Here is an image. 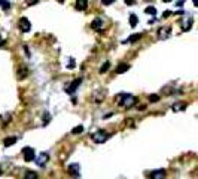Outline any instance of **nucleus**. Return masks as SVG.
I'll use <instances>...</instances> for the list:
<instances>
[{"label": "nucleus", "instance_id": "f257e3e1", "mask_svg": "<svg viewBox=\"0 0 198 179\" xmlns=\"http://www.w3.org/2000/svg\"><path fill=\"white\" fill-rule=\"evenodd\" d=\"M116 103L122 108H133L137 105V97H134L133 94H127V93H121L115 97Z\"/></svg>", "mask_w": 198, "mask_h": 179}, {"label": "nucleus", "instance_id": "f03ea898", "mask_svg": "<svg viewBox=\"0 0 198 179\" xmlns=\"http://www.w3.org/2000/svg\"><path fill=\"white\" fill-rule=\"evenodd\" d=\"M109 137H110V134L106 133L104 130H97V132H94V133L91 134V139L95 143H104Z\"/></svg>", "mask_w": 198, "mask_h": 179}, {"label": "nucleus", "instance_id": "7ed1b4c3", "mask_svg": "<svg viewBox=\"0 0 198 179\" xmlns=\"http://www.w3.org/2000/svg\"><path fill=\"white\" fill-rule=\"evenodd\" d=\"M22 155H24V161H27V163H32V161H34V158H36V152H34V149L30 148V146L22 148Z\"/></svg>", "mask_w": 198, "mask_h": 179}, {"label": "nucleus", "instance_id": "20e7f679", "mask_svg": "<svg viewBox=\"0 0 198 179\" xmlns=\"http://www.w3.org/2000/svg\"><path fill=\"white\" fill-rule=\"evenodd\" d=\"M18 26H20V30H21V32H24V33H28V32L32 30V23H30V21H28V18H26V17L20 18Z\"/></svg>", "mask_w": 198, "mask_h": 179}, {"label": "nucleus", "instance_id": "39448f33", "mask_svg": "<svg viewBox=\"0 0 198 179\" xmlns=\"http://www.w3.org/2000/svg\"><path fill=\"white\" fill-rule=\"evenodd\" d=\"M34 161H36V164H38L39 167H45V166L48 164V161H49V155H48L46 152H42V154H39V155L34 158Z\"/></svg>", "mask_w": 198, "mask_h": 179}, {"label": "nucleus", "instance_id": "423d86ee", "mask_svg": "<svg viewBox=\"0 0 198 179\" xmlns=\"http://www.w3.org/2000/svg\"><path fill=\"white\" fill-rule=\"evenodd\" d=\"M170 35H171V29H170V27H161V29L158 30V39L159 41H165V39H168Z\"/></svg>", "mask_w": 198, "mask_h": 179}, {"label": "nucleus", "instance_id": "0eeeda50", "mask_svg": "<svg viewBox=\"0 0 198 179\" xmlns=\"http://www.w3.org/2000/svg\"><path fill=\"white\" fill-rule=\"evenodd\" d=\"M69 175L73 176V178H79L80 176V166L78 163H73L69 166Z\"/></svg>", "mask_w": 198, "mask_h": 179}, {"label": "nucleus", "instance_id": "6e6552de", "mask_svg": "<svg viewBox=\"0 0 198 179\" xmlns=\"http://www.w3.org/2000/svg\"><path fill=\"white\" fill-rule=\"evenodd\" d=\"M80 84H82V78H78V79H75V81H73V82H72V84H70V85L67 87L66 93H67V94H73V93H75V91L78 90V87H79Z\"/></svg>", "mask_w": 198, "mask_h": 179}, {"label": "nucleus", "instance_id": "1a4fd4ad", "mask_svg": "<svg viewBox=\"0 0 198 179\" xmlns=\"http://www.w3.org/2000/svg\"><path fill=\"white\" fill-rule=\"evenodd\" d=\"M192 23H194L192 18H183L182 20V30L183 32H189L191 27H192Z\"/></svg>", "mask_w": 198, "mask_h": 179}, {"label": "nucleus", "instance_id": "9d476101", "mask_svg": "<svg viewBox=\"0 0 198 179\" xmlns=\"http://www.w3.org/2000/svg\"><path fill=\"white\" fill-rule=\"evenodd\" d=\"M142 33H136V35H131L128 39H125V42L124 44H136V42H139L140 39H142Z\"/></svg>", "mask_w": 198, "mask_h": 179}, {"label": "nucleus", "instance_id": "9b49d317", "mask_svg": "<svg viewBox=\"0 0 198 179\" xmlns=\"http://www.w3.org/2000/svg\"><path fill=\"white\" fill-rule=\"evenodd\" d=\"M75 8H76V11H86V8H88V0H76Z\"/></svg>", "mask_w": 198, "mask_h": 179}, {"label": "nucleus", "instance_id": "f8f14e48", "mask_svg": "<svg viewBox=\"0 0 198 179\" xmlns=\"http://www.w3.org/2000/svg\"><path fill=\"white\" fill-rule=\"evenodd\" d=\"M103 27V20L101 18H94V21L91 23V29L92 30H101Z\"/></svg>", "mask_w": 198, "mask_h": 179}, {"label": "nucleus", "instance_id": "ddd939ff", "mask_svg": "<svg viewBox=\"0 0 198 179\" xmlns=\"http://www.w3.org/2000/svg\"><path fill=\"white\" fill-rule=\"evenodd\" d=\"M16 140H18V137H15V136H9V137H6L4 140H3V145L6 146V148H9V146H12V145H15L16 143Z\"/></svg>", "mask_w": 198, "mask_h": 179}, {"label": "nucleus", "instance_id": "4468645a", "mask_svg": "<svg viewBox=\"0 0 198 179\" xmlns=\"http://www.w3.org/2000/svg\"><path fill=\"white\" fill-rule=\"evenodd\" d=\"M151 178H154V179L165 178V170H162V169H159V170H154V172L151 173Z\"/></svg>", "mask_w": 198, "mask_h": 179}, {"label": "nucleus", "instance_id": "2eb2a0df", "mask_svg": "<svg viewBox=\"0 0 198 179\" xmlns=\"http://www.w3.org/2000/svg\"><path fill=\"white\" fill-rule=\"evenodd\" d=\"M106 94H107V93H106L104 90L98 91V93H97V94L94 96V102H95V103H101V102H103V99L106 97Z\"/></svg>", "mask_w": 198, "mask_h": 179}, {"label": "nucleus", "instance_id": "dca6fc26", "mask_svg": "<svg viewBox=\"0 0 198 179\" xmlns=\"http://www.w3.org/2000/svg\"><path fill=\"white\" fill-rule=\"evenodd\" d=\"M127 70H130V64H128V63H121L118 67H116V73H118V75L125 73Z\"/></svg>", "mask_w": 198, "mask_h": 179}, {"label": "nucleus", "instance_id": "f3484780", "mask_svg": "<svg viewBox=\"0 0 198 179\" xmlns=\"http://www.w3.org/2000/svg\"><path fill=\"white\" fill-rule=\"evenodd\" d=\"M185 108H186V105H185V103H182V102H179V103H174V105L171 106V109H173V112H179V111H185Z\"/></svg>", "mask_w": 198, "mask_h": 179}, {"label": "nucleus", "instance_id": "a211bd4d", "mask_svg": "<svg viewBox=\"0 0 198 179\" xmlns=\"http://www.w3.org/2000/svg\"><path fill=\"white\" fill-rule=\"evenodd\" d=\"M137 23H139V18H137V15H136V14H131V15H130V26L134 29V27L137 26Z\"/></svg>", "mask_w": 198, "mask_h": 179}, {"label": "nucleus", "instance_id": "6ab92c4d", "mask_svg": "<svg viewBox=\"0 0 198 179\" xmlns=\"http://www.w3.org/2000/svg\"><path fill=\"white\" fill-rule=\"evenodd\" d=\"M110 69V63L109 61H106V63H103L101 64V67H100V73H104V72H107Z\"/></svg>", "mask_w": 198, "mask_h": 179}, {"label": "nucleus", "instance_id": "aec40b11", "mask_svg": "<svg viewBox=\"0 0 198 179\" xmlns=\"http://www.w3.org/2000/svg\"><path fill=\"white\" fill-rule=\"evenodd\" d=\"M145 12L149 14V15H155V14H157V9H155L154 6H148V8L145 9Z\"/></svg>", "mask_w": 198, "mask_h": 179}, {"label": "nucleus", "instance_id": "412c9836", "mask_svg": "<svg viewBox=\"0 0 198 179\" xmlns=\"http://www.w3.org/2000/svg\"><path fill=\"white\" fill-rule=\"evenodd\" d=\"M42 120H43V126H46V124H48V123L51 121V115H49V112H45V114H43V118H42Z\"/></svg>", "mask_w": 198, "mask_h": 179}, {"label": "nucleus", "instance_id": "4be33fe9", "mask_svg": "<svg viewBox=\"0 0 198 179\" xmlns=\"http://www.w3.org/2000/svg\"><path fill=\"white\" fill-rule=\"evenodd\" d=\"M0 6L4 9V11H8V9H10V3L8 2V0H3L2 3H0Z\"/></svg>", "mask_w": 198, "mask_h": 179}, {"label": "nucleus", "instance_id": "5701e85b", "mask_svg": "<svg viewBox=\"0 0 198 179\" xmlns=\"http://www.w3.org/2000/svg\"><path fill=\"white\" fill-rule=\"evenodd\" d=\"M83 132V126H78V127H75L73 130H72V134H79Z\"/></svg>", "mask_w": 198, "mask_h": 179}, {"label": "nucleus", "instance_id": "b1692460", "mask_svg": "<svg viewBox=\"0 0 198 179\" xmlns=\"http://www.w3.org/2000/svg\"><path fill=\"white\" fill-rule=\"evenodd\" d=\"M24 178L26 179H34V178H38V175H36L34 172H27V173L24 175Z\"/></svg>", "mask_w": 198, "mask_h": 179}, {"label": "nucleus", "instance_id": "393cba45", "mask_svg": "<svg viewBox=\"0 0 198 179\" xmlns=\"http://www.w3.org/2000/svg\"><path fill=\"white\" fill-rule=\"evenodd\" d=\"M158 100H159L158 94H151V96H149V102H151V103H155V102H158Z\"/></svg>", "mask_w": 198, "mask_h": 179}, {"label": "nucleus", "instance_id": "a878e982", "mask_svg": "<svg viewBox=\"0 0 198 179\" xmlns=\"http://www.w3.org/2000/svg\"><path fill=\"white\" fill-rule=\"evenodd\" d=\"M39 0H26V3H27V6H33V5H36Z\"/></svg>", "mask_w": 198, "mask_h": 179}, {"label": "nucleus", "instance_id": "bb28decb", "mask_svg": "<svg viewBox=\"0 0 198 179\" xmlns=\"http://www.w3.org/2000/svg\"><path fill=\"white\" fill-rule=\"evenodd\" d=\"M101 3H103L104 6H109V5H112V3H115V0H101Z\"/></svg>", "mask_w": 198, "mask_h": 179}, {"label": "nucleus", "instance_id": "cd10ccee", "mask_svg": "<svg viewBox=\"0 0 198 179\" xmlns=\"http://www.w3.org/2000/svg\"><path fill=\"white\" fill-rule=\"evenodd\" d=\"M67 67H69V69H73V67H75V60H73V58L69 60V66H67Z\"/></svg>", "mask_w": 198, "mask_h": 179}, {"label": "nucleus", "instance_id": "c85d7f7f", "mask_svg": "<svg viewBox=\"0 0 198 179\" xmlns=\"http://www.w3.org/2000/svg\"><path fill=\"white\" fill-rule=\"evenodd\" d=\"M134 3H136V0H125V5H128V6L130 5H134Z\"/></svg>", "mask_w": 198, "mask_h": 179}, {"label": "nucleus", "instance_id": "c756f323", "mask_svg": "<svg viewBox=\"0 0 198 179\" xmlns=\"http://www.w3.org/2000/svg\"><path fill=\"white\" fill-rule=\"evenodd\" d=\"M168 15H171V12H168V11H167V12H164V14H162V17H164V18H165V17H168Z\"/></svg>", "mask_w": 198, "mask_h": 179}, {"label": "nucleus", "instance_id": "7c9ffc66", "mask_svg": "<svg viewBox=\"0 0 198 179\" xmlns=\"http://www.w3.org/2000/svg\"><path fill=\"white\" fill-rule=\"evenodd\" d=\"M183 3H185V0H179V2H177V6H182Z\"/></svg>", "mask_w": 198, "mask_h": 179}, {"label": "nucleus", "instance_id": "2f4dec72", "mask_svg": "<svg viewBox=\"0 0 198 179\" xmlns=\"http://www.w3.org/2000/svg\"><path fill=\"white\" fill-rule=\"evenodd\" d=\"M3 45H4V41H3V38L0 36V46H3Z\"/></svg>", "mask_w": 198, "mask_h": 179}, {"label": "nucleus", "instance_id": "473e14b6", "mask_svg": "<svg viewBox=\"0 0 198 179\" xmlns=\"http://www.w3.org/2000/svg\"><path fill=\"white\" fill-rule=\"evenodd\" d=\"M192 2H194V6H197L198 8V0H192Z\"/></svg>", "mask_w": 198, "mask_h": 179}, {"label": "nucleus", "instance_id": "72a5a7b5", "mask_svg": "<svg viewBox=\"0 0 198 179\" xmlns=\"http://www.w3.org/2000/svg\"><path fill=\"white\" fill-rule=\"evenodd\" d=\"M162 2H165V3H170V2H171V0H162Z\"/></svg>", "mask_w": 198, "mask_h": 179}, {"label": "nucleus", "instance_id": "f704fd0d", "mask_svg": "<svg viewBox=\"0 0 198 179\" xmlns=\"http://www.w3.org/2000/svg\"><path fill=\"white\" fill-rule=\"evenodd\" d=\"M58 2H60V3H63V2H64V0H58Z\"/></svg>", "mask_w": 198, "mask_h": 179}, {"label": "nucleus", "instance_id": "c9c22d12", "mask_svg": "<svg viewBox=\"0 0 198 179\" xmlns=\"http://www.w3.org/2000/svg\"><path fill=\"white\" fill-rule=\"evenodd\" d=\"M0 175H2V167H0Z\"/></svg>", "mask_w": 198, "mask_h": 179}, {"label": "nucleus", "instance_id": "e433bc0d", "mask_svg": "<svg viewBox=\"0 0 198 179\" xmlns=\"http://www.w3.org/2000/svg\"><path fill=\"white\" fill-rule=\"evenodd\" d=\"M2 2H3V0H0V3H2Z\"/></svg>", "mask_w": 198, "mask_h": 179}]
</instances>
